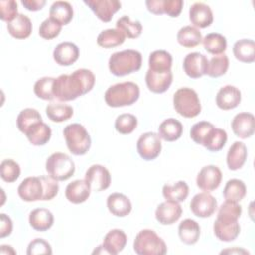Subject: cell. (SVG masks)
Listing matches in <instances>:
<instances>
[{"label": "cell", "instance_id": "41", "mask_svg": "<svg viewBox=\"0 0 255 255\" xmlns=\"http://www.w3.org/2000/svg\"><path fill=\"white\" fill-rule=\"evenodd\" d=\"M42 122L40 113L33 108H26L22 110L17 117V128L25 134V132L35 124Z\"/></svg>", "mask_w": 255, "mask_h": 255}, {"label": "cell", "instance_id": "5", "mask_svg": "<svg viewBox=\"0 0 255 255\" xmlns=\"http://www.w3.org/2000/svg\"><path fill=\"white\" fill-rule=\"evenodd\" d=\"M133 250L138 255H164L167 252V247L155 231L142 229L134 238Z\"/></svg>", "mask_w": 255, "mask_h": 255}, {"label": "cell", "instance_id": "10", "mask_svg": "<svg viewBox=\"0 0 255 255\" xmlns=\"http://www.w3.org/2000/svg\"><path fill=\"white\" fill-rule=\"evenodd\" d=\"M85 179L91 186L92 191L100 192L109 188L112 177L110 171L101 164L91 165L85 174Z\"/></svg>", "mask_w": 255, "mask_h": 255}, {"label": "cell", "instance_id": "1", "mask_svg": "<svg viewBox=\"0 0 255 255\" xmlns=\"http://www.w3.org/2000/svg\"><path fill=\"white\" fill-rule=\"evenodd\" d=\"M96 78L91 70L78 69L72 74L60 75L53 85L54 97L61 102L74 101L89 93L95 86Z\"/></svg>", "mask_w": 255, "mask_h": 255}, {"label": "cell", "instance_id": "19", "mask_svg": "<svg viewBox=\"0 0 255 255\" xmlns=\"http://www.w3.org/2000/svg\"><path fill=\"white\" fill-rule=\"evenodd\" d=\"M172 78L171 70L164 73H157L148 69L145 74V84L150 92L161 94L168 90L172 83Z\"/></svg>", "mask_w": 255, "mask_h": 255}, {"label": "cell", "instance_id": "16", "mask_svg": "<svg viewBox=\"0 0 255 255\" xmlns=\"http://www.w3.org/2000/svg\"><path fill=\"white\" fill-rule=\"evenodd\" d=\"M182 214V208L178 202L165 200L155 209V218L162 225L175 223Z\"/></svg>", "mask_w": 255, "mask_h": 255}, {"label": "cell", "instance_id": "47", "mask_svg": "<svg viewBox=\"0 0 255 255\" xmlns=\"http://www.w3.org/2000/svg\"><path fill=\"white\" fill-rule=\"evenodd\" d=\"M21 173V168L18 162L13 159H4L0 164L1 178L8 183L16 181Z\"/></svg>", "mask_w": 255, "mask_h": 255}, {"label": "cell", "instance_id": "23", "mask_svg": "<svg viewBox=\"0 0 255 255\" xmlns=\"http://www.w3.org/2000/svg\"><path fill=\"white\" fill-rule=\"evenodd\" d=\"M107 207L113 215L118 217L128 215L132 208L129 198L120 192H114L108 196Z\"/></svg>", "mask_w": 255, "mask_h": 255}, {"label": "cell", "instance_id": "36", "mask_svg": "<svg viewBox=\"0 0 255 255\" xmlns=\"http://www.w3.org/2000/svg\"><path fill=\"white\" fill-rule=\"evenodd\" d=\"M126 40V36L124 33L115 28V29H107L102 31L97 38V44L105 49H111L122 45Z\"/></svg>", "mask_w": 255, "mask_h": 255}, {"label": "cell", "instance_id": "14", "mask_svg": "<svg viewBox=\"0 0 255 255\" xmlns=\"http://www.w3.org/2000/svg\"><path fill=\"white\" fill-rule=\"evenodd\" d=\"M208 59L199 52L189 53L183 59V71L192 79H198L203 75H206Z\"/></svg>", "mask_w": 255, "mask_h": 255}, {"label": "cell", "instance_id": "31", "mask_svg": "<svg viewBox=\"0 0 255 255\" xmlns=\"http://www.w3.org/2000/svg\"><path fill=\"white\" fill-rule=\"evenodd\" d=\"M50 18L58 22L60 25H68L74 16V10L72 5L67 1L54 2L49 10Z\"/></svg>", "mask_w": 255, "mask_h": 255}, {"label": "cell", "instance_id": "55", "mask_svg": "<svg viewBox=\"0 0 255 255\" xmlns=\"http://www.w3.org/2000/svg\"><path fill=\"white\" fill-rule=\"evenodd\" d=\"M21 3L28 11L36 12L41 10L45 6L46 1L45 0H22Z\"/></svg>", "mask_w": 255, "mask_h": 255}, {"label": "cell", "instance_id": "2", "mask_svg": "<svg viewBox=\"0 0 255 255\" xmlns=\"http://www.w3.org/2000/svg\"><path fill=\"white\" fill-rule=\"evenodd\" d=\"M139 87L137 84L127 81L115 84L105 92V102L109 107L120 108L131 106L139 98Z\"/></svg>", "mask_w": 255, "mask_h": 255}, {"label": "cell", "instance_id": "29", "mask_svg": "<svg viewBox=\"0 0 255 255\" xmlns=\"http://www.w3.org/2000/svg\"><path fill=\"white\" fill-rule=\"evenodd\" d=\"M25 135L27 136L30 143L36 146L45 145L51 138L52 130L51 128L45 124L43 121L40 123L35 124L31 127L26 132Z\"/></svg>", "mask_w": 255, "mask_h": 255}, {"label": "cell", "instance_id": "48", "mask_svg": "<svg viewBox=\"0 0 255 255\" xmlns=\"http://www.w3.org/2000/svg\"><path fill=\"white\" fill-rule=\"evenodd\" d=\"M61 31L62 25L50 17L45 19L39 27V35L45 40H52L58 37Z\"/></svg>", "mask_w": 255, "mask_h": 255}, {"label": "cell", "instance_id": "46", "mask_svg": "<svg viewBox=\"0 0 255 255\" xmlns=\"http://www.w3.org/2000/svg\"><path fill=\"white\" fill-rule=\"evenodd\" d=\"M137 127V119L132 114H121L115 121V128L121 134H129Z\"/></svg>", "mask_w": 255, "mask_h": 255}, {"label": "cell", "instance_id": "30", "mask_svg": "<svg viewBox=\"0 0 255 255\" xmlns=\"http://www.w3.org/2000/svg\"><path fill=\"white\" fill-rule=\"evenodd\" d=\"M183 131L182 124L173 118L164 120L158 127V135L165 141L177 140Z\"/></svg>", "mask_w": 255, "mask_h": 255}, {"label": "cell", "instance_id": "17", "mask_svg": "<svg viewBox=\"0 0 255 255\" xmlns=\"http://www.w3.org/2000/svg\"><path fill=\"white\" fill-rule=\"evenodd\" d=\"M80 56L78 46L72 42H62L58 44L53 51L54 61L60 66L73 65Z\"/></svg>", "mask_w": 255, "mask_h": 255}, {"label": "cell", "instance_id": "45", "mask_svg": "<svg viewBox=\"0 0 255 255\" xmlns=\"http://www.w3.org/2000/svg\"><path fill=\"white\" fill-rule=\"evenodd\" d=\"M242 213V207L238 202L225 200L219 207L217 217L221 220L227 221H236L239 219Z\"/></svg>", "mask_w": 255, "mask_h": 255}, {"label": "cell", "instance_id": "11", "mask_svg": "<svg viewBox=\"0 0 255 255\" xmlns=\"http://www.w3.org/2000/svg\"><path fill=\"white\" fill-rule=\"evenodd\" d=\"M217 208V200L208 192H200L195 194L190 201L191 212L200 218L211 216Z\"/></svg>", "mask_w": 255, "mask_h": 255}, {"label": "cell", "instance_id": "20", "mask_svg": "<svg viewBox=\"0 0 255 255\" xmlns=\"http://www.w3.org/2000/svg\"><path fill=\"white\" fill-rule=\"evenodd\" d=\"M189 20L195 28L209 27L213 22V13L210 7L202 2H196L189 8Z\"/></svg>", "mask_w": 255, "mask_h": 255}, {"label": "cell", "instance_id": "32", "mask_svg": "<svg viewBox=\"0 0 255 255\" xmlns=\"http://www.w3.org/2000/svg\"><path fill=\"white\" fill-rule=\"evenodd\" d=\"M172 56L165 50H155L150 53L148 58V69L157 72L164 73L171 70Z\"/></svg>", "mask_w": 255, "mask_h": 255}, {"label": "cell", "instance_id": "44", "mask_svg": "<svg viewBox=\"0 0 255 255\" xmlns=\"http://www.w3.org/2000/svg\"><path fill=\"white\" fill-rule=\"evenodd\" d=\"M55 78L52 77H43L36 81L34 85V94L42 100L52 101L55 99L53 93V85Z\"/></svg>", "mask_w": 255, "mask_h": 255}, {"label": "cell", "instance_id": "42", "mask_svg": "<svg viewBox=\"0 0 255 255\" xmlns=\"http://www.w3.org/2000/svg\"><path fill=\"white\" fill-rule=\"evenodd\" d=\"M117 29L121 30L126 38L135 39L140 36L142 32V25L139 21H131L128 16L121 17L116 23Z\"/></svg>", "mask_w": 255, "mask_h": 255}, {"label": "cell", "instance_id": "24", "mask_svg": "<svg viewBox=\"0 0 255 255\" xmlns=\"http://www.w3.org/2000/svg\"><path fill=\"white\" fill-rule=\"evenodd\" d=\"M128 241L127 234L122 229H112L104 237L103 247L108 254L117 255L125 248Z\"/></svg>", "mask_w": 255, "mask_h": 255}, {"label": "cell", "instance_id": "38", "mask_svg": "<svg viewBox=\"0 0 255 255\" xmlns=\"http://www.w3.org/2000/svg\"><path fill=\"white\" fill-rule=\"evenodd\" d=\"M246 195V185L245 183L237 178L229 179L224 188H223V196L225 200L239 202Z\"/></svg>", "mask_w": 255, "mask_h": 255}, {"label": "cell", "instance_id": "15", "mask_svg": "<svg viewBox=\"0 0 255 255\" xmlns=\"http://www.w3.org/2000/svg\"><path fill=\"white\" fill-rule=\"evenodd\" d=\"M231 128L234 134L240 138H248L255 131V118L251 113H239L231 122Z\"/></svg>", "mask_w": 255, "mask_h": 255}, {"label": "cell", "instance_id": "8", "mask_svg": "<svg viewBox=\"0 0 255 255\" xmlns=\"http://www.w3.org/2000/svg\"><path fill=\"white\" fill-rule=\"evenodd\" d=\"M160 139L158 133L153 131L142 133L136 142V150L139 156L146 161L155 159L161 151Z\"/></svg>", "mask_w": 255, "mask_h": 255}, {"label": "cell", "instance_id": "9", "mask_svg": "<svg viewBox=\"0 0 255 255\" xmlns=\"http://www.w3.org/2000/svg\"><path fill=\"white\" fill-rule=\"evenodd\" d=\"M18 195L27 202H34L44 199V184L41 176H29L18 186Z\"/></svg>", "mask_w": 255, "mask_h": 255}, {"label": "cell", "instance_id": "53", "mask_svg": "<svg viewBox=\"0 0 255 255\" xmlns=\"http://www.w3.org/2000/svg\"><path fill=\"white\" fill-rule=\"evenodd\" d=\"M13 230V222L11 218L5 213L0 214V237L9 236Z\"/></svg>", "mask_w": 255, "mask_h": 255}, {"label": "cell", "instance_id": "57", "mask_svg": "<svg viewBox=\"0 0 255 255\" xmlns=\"http://www.w3.org/2000/svg\"><path fill=\"white\" fill-rule=\"evenodd\" d=\"M0 247H1L0 253H1L2 255H6V254L9 255V254H16V253H17L16 250H14L13 247L10 246V245H5V244H3V245H1Z\"/></svg>", "mask_w": 255, "mask_h": 255}, {"label": "cell", "instance_id": "50", "mask_svg": "<svg viewBox=\"0 0 255 255\" xmlns=\"http://www.w3.org/2000/svg\"><path fill=\"white\" fill-rule=\"evenodd\" d=\"M18 16V5L14 0L0 1V18L7 23L13 21Z\"/></svg>", "mask_w": 255, "mask_h": 255}, {"label": "cell", "instance_id": "49", "mask_svg": "<svg viewBox=\"0 0 255 255\" xmlns=\"http://www.w3.org/2000/svg\"><path fill=\"white\" fill-rule=\"evenodd\" d=\"M213 128H214V126L209 122H206V121L198 122L191 127L190 137L195 143L202 144V142L206 138L207 134Z\"/></svg>", "mask_w": 255, "mask_h": 255}, {"label": "cell", "instance_id": "12", "mask_svg": "<svg viewBox=\"0 0 255 255\" xmlns=\"http://www.w3.org/2000/svg\"><path fill=\"white\" fill-rule=\"evenodd\" d=\"M84 3L94 12L98 19L108 23L121 9L122 4L118 0H84Z\"/></svg>", "mask_w": 255, "mask_h": 255}, {"label": "cell", "instance_id": "40", "mask_svg": "<svg viewBox=\"0 0 255 255\" xmlns=\"http://www.w3.org/2000/svg\"><path fill=\"white\" fill-rule=\"evenodd\" d=\"M202 44L204 49L216 56L224 54L226 48H227V41L226 38L219 34V33H209L202 39Z\"/></svg>", "mask_w": 255, "mask_h": 255}, {"label": "cell", "instance_id": "4", "mask_svg": "<svg viewBox=\"0 0 255 255\" xmlns=\"http://www.w3.org/2000/svg\"><path fill=\"white\" fill-rule=\"evenodd\" d=\"M68 149L74 155H84L91 147V136L86 128L78 123L70 124L63 129Z\"/></svg>", "mask_w": 255, "mask_h": 255}, {"label": "cell", "instance_id": "7", "mask_svg": "<svg viewBox=\"0 0 255 255\" xmlns=\"http://www.w3.org/2000/svg\"><path fill=\"white\" fill-rule=\"evenodd\" d=\"M75 162L66 153H52L46 160V170L50 177L57 181H65L75 173Z\"/></svg>", "mask_w": 255, "mask_h": 255}, {"label": "cell", "instance_id": "6", "mask_svg": "<svg viewBox=\"0 0 255 255\" xmlns=\"http://www.w3.org/2000/svg\"><path fill=\"white\" fill-rule=\"evenodd\" d=\"M173 108L184 118H194L201 112V104L197 93L191 88H180L173 95Z\"/></svg>", "mask_w": 255, "mask_h": 255}, {"label": "cell", "instance_id": "34", "mask_svg": "<svg viewBox=\"0 0 255 255\" xmlns=\"http://www.w3.org/2000/svg\"><path fill=\"white\" fill-rule=\"evenodd\" d=\"M176 39L178 44L182 47L193 48L202 42V35L197 28L188 25L179 29Z\"/></svg>", "mask_w": 255, "mask_h": 255}, {"label": "cell", "instance_id": "39", "mask_svg": "<svg viewBox=\"0 0 255 255\" xmlns=\"http://www.w3.org/2000/svg\"><path fill=\"white\" fill-rule=\"evenodd\" d=\"M227 141V133L224 129L218 128H213L209 133L207 134L206 138L202 142L201 145H203L207 150L216 152L221 150L225 143Z\"/></svg>", "mask_w": 255, "mask_h": 255}, {"label": "cell", "instance_id": "18", "mask_svg": "<svg viewBox=\"0 0 255 255\" xmlns=\"http://www.w3.org/2000/svg\"><path fill=\"white\" fill-rule=\"evenodd\" d=\"M215 102L217 107L223 111L232 110L240 104L241 92L235 86L226 85L217 92Z\"/></svg>", "mask_w": 255, "mask_h": 255}, {"label": "cell", "instance_id": "37", "mask_svg": "<svg viewBox=\"0 0 255 255\" xmlns=\"http://www.w3.org/2000/svg\"><path fill=\"white\" fill-rule=\"evenodd\" d=\"M74 110L63 103H51L46 107V115L54 123H62L72 118Z\"/></svg>", "mask_w": 255, "mask_h": 255}, {"label": "cell", "instance_id": "43", "mask_svg": "<svg viewBox=\"0 0 255 255\" xmlns=\"http://www.w3.org/2000/svg\"><path fill=\"white\" fill-rule=\"evenodd\" d=\"M229 68V59L225 54L213 56L208 61L206 75L211 78H218L223 76Z\"/></svg>", "mask_w": 255, "mask_h": 255}, {"label": "cell", "instance_id": "13", "mask_svg": "<svg viewBox=\"0 0 255 255\" xmlns=\"http://www.w3.org/2000/svg\"><path fill=\"white\" fill-rule=\"evenodd\" d=\"M222 180V172L216 165L203 166L196 177L197 186L206 192L213 191L220 185Z\"/></svg>", "mask_w": 255, "mask_h": 255}, {"label": "cell", "instance_id": "54", "mask_svg": "<svg viewBox=\"0 0 255 255\" xmlns=\"http://www.w3.org/2000/svg\"><path fill=\"white\" fill-rule=\"evenodd\" d=\"M147 10L154 15H162L163 13V0H147L145 1Z\"/></svg>", "mask_w": 255, "mask_h": 255}, {"label": "cell", "instance_id": "25", "mask_svg": "<svg viewBox=\"0 0 255 255\" xmlns=\"http://www.w3.org/2000/svg\"><path fill=\"white\" fill-rule=\"evenodd\" d=\"M247 158V147L242 141H234L226 155V163L230 170L240 169Z\"/></svg>", "mask_w": 255, "mask_h": 255}, {"label": "cell", "instance_id": "21", "mask_svg": "<svg viewBox=\"0 0 255 255\" xmlns=\"http://www.w3.org/2000/svg\"><path fill=\"white\" fill-rule=\"evenodd\" d=\"M91 191V186L86 179H77L67 185L65 196L68 201L74 204H80L90 197Z\"/></svg>", "mask_w": 255, "mask_h": 255}, {"label": "cell", "instance_id": "33", "mask_svg": "<svg viewBox=\"0 0 255 255\" xmlns=\"http://www.w3.org/2000/svg\"><path fill=\"white\" fill-rule=\"evenodd\" d=\"M234 57L242 63H253L255 61V43L250 39H241L233 45Z\"/></svg>", "mask_w": 255, "mask_h": 255}, {"label": "cell", "instance_id": "56", "mask_svg": "<svg viewBox=\"0 0 255 255\" xmlns=\"http://www.w3.org/2000/svg\"><path fill=\"white\" fill-rule=\"evenodd\" d=\"M223 253H229V254H249V252L245 249H242V248H238V247H234L232 249H226V250H223L221 251V254Z\"/></svg>", "mask_w": 255, "mask_h": 255}, {"label": "cell", "instance_id": "26", "mask_svg": "<svg viewBox=\"0 0 255 255\" xmlns=\"http://www.w3.org/2000/svg\"><path fill=\"white\" fill-rule=\"evenodd\" d=\"M7 30L9 34L15 39H26L32 33V22L26 15L18 14V16L13 21L7 24Z\"/></svg>", "mask_w": 255, "mask_h": 255}, {"label": "cell", "instance_id": "35", "mask_svg": "<svg viewBox=\"0 0 255 255\" xmlns=\"http://www.w3.org/2000/svg\"><path fill=\"white\" fill-rule=\"evenodd\" d=\"M189 193V187L183 180H179L173 184H165L162 187V195L166 200L181 202L184 201Z\"/></svg>", "mask_w": 255, "mask_h": 255}, {"label": "cell", "instance_id": "28", "mask_svg": "<svg viewBox=\"0 0 255 255\" xmlns=\"http://www.w3.org/2000/svg\"><path fill=\"white\" fill-rule=\"evenodd\" d=\"M178 236L184 244H195L200 236L199 224L190 218L182 220L178 225Z\"/></svg>", "mask_w": 255, "mask_h": 255}, {"label": "cell", "instance_id": "22", "mask_svg": "<svg viewBox=\"0 0 255 255\" xmlns=\"http://www.w3.org/2000/svg\"><path fill=\"white\" fill-rule=\"evenodd\" d=\"M213 231L215 236L224 242H230L237 238L240 233V225L238 220L227 221L216 218L213 223Z\"/></svg>", "mask_w": 255, "mask_h": 255}, {"label": "cell", "instance_id": "27", "mask_svg": "<svg viewBox=\"0 0 255 255\" xmlns=\"http://www.w3.org/2000/svg\"><path fill=\"white\" fill-rule=\"evenodd\" d=\"M29 223L37 231H46L53 226L54 215L47 208H36L29 214Z\"/></svg>", "mask_w": 255, "mask_h": 255}, {"label": "cell", "instance_id": "52", "mask_svg": "<svg viewBox=\"0 0 255 255\" xmlns=\"http://www.w3.org/2000/svg\"><path fill=\"white\" fill-rule=\"evenodd\" d=\"M182 0H163V13L171 18H176L182 11Z\"/></svg>", "mask_w": 255, "mask_h": 255}, {"label": "cell", "instance_id": "51", "mask_svg": "<svg viewBox=\"0 0 255 255\" xmlns=\"http://www.w3.org/2000/svg\"><path fill=\"white\" fill-rule=\"evenodd\" d=\"M52 247L48 241L43 238H35L32 240L27 247L28 255H41V254H52Z\"/></svg>", "mask_w": 255, "mask_h": 255}, {"label": "cell", "instance_id": "3", "mask_svg": "<svg viewBox=\"0 0 255 255\" xmlns=\"http://www.w3.org/2000/svg\"><path fill=\"white\" fill-rule=\"evenodd\" d=\"M108 64L113 75L118 77L127 76L137 72L141 68L142 56L136 50L127 49L112 54Z\"/></svg>", "mask_w": 255, "mask_h": 255}]
</instances>
